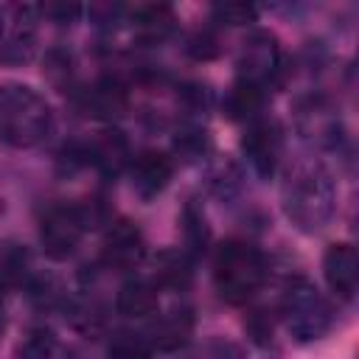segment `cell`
<instances>
[{
	"label": "cell",
	"instance_id": "cell-1",
	"mask_svg": "<svg viewBox=\"0 0 359 359\" xmlns=\"http://www.w3.org/2000/svg\"><path fill=\"white\" fill-rule=\"evenodd\" d=\"M280 208L294 230L314 236L337 210V182L328 165L317 157H300L283 171Z\"/></svg>",
	"mask_w": 359,
	"mask_h": 359
},
{
	"label": "cell",
	"instance_id": "cell-2",
	"mask_svg": "<svg viewBox=\"0 0 359 359\" xmlns=\"http://www.w3.org/2000/svg\"><path fill=\"white\" fill-rule=\"evenodd\" d=\"M210 275L219 300L247 306L269 280V261L250 238H224L210 250Z\"/></svg>",
	"mask_w": 359,
	"mask_h": 359
},
{
	"label": "cell",
	"instance_id": "cell-3",
	"mask_svg": "<svg viewBox=\"0 0 359 359\" xmlns=\"http://www.w3.org/2000/svg\"><path fill=\"white\" fill-rule=\"evenodd\" d=\"M56 129V112L45 93L22 81L0 84V143L11 149L42 146Z\"/></svg>",
	"mask_w": 359,
	"mask_h": 359
},
{
	"label": "cell",
	"instance_id": "cell-4",
	"mask_svg": "<svg viewBox=\"0 0 359 359\" xmlns=\"http://www.w3.org/2000/svg\"><path fill=\"white\" fill-rule=\"evenodd\" d=\"M278 317L294 342L309 345L323 339L334 328L337 309L309 278H294L280 292Z\"/></svg>",
	"mask_w": 359,
	"mask_h": 359
},
{
	"label": "cell",
	"instance_id": "cell-5",
	"mask_svg": "<svg viewBox=\"0 0 359 359\" xmlns=\"http://www.w3.org/2000/svg\"><path fill=\"white\" fill-rule=\"evenodd\" d=\"M233 67H236L238 81H247L269 93V87H275L283 73V48L275 31L252 25L236 50Z\"/></svg>",
	"mask_w": 359,
	"mask_h": 359
},
{
	"label": "cell",
	"instance_id": "cell-6",
	"mask_svg": "<svg viewBox=\"0 0 359 359\" xmlns=\"http://www.w3.org/2000/svg\"><path fill=\"white\" fill-rule=\"evenodd\" d=\"M87 222L79 208V202H53L42 210L36 224V241L45 258L50 261H67L76 255L81 238L87 236Z\"/></svg>",
	"mask_w": 359,
	"mask_h": 359
},
{
	"label": "cell",
	"instance_id": "cell-7",
	"mask_svg": "<svg viewBox=\"0 0 359 359\" xmlns=\"http://www.w3.org/2000/svg\"><path fill=\"white\" fill-rule=\"evenodd\" d=\"M241 157L258 180H272L283 160V126L272 115H261L241 132Z\"/></svg>",
	"mask_w": 359,
	"mask_h": 359
},
{
	"label": "cell",
	"instance_id": "cell-8",
	"mask_svg": "<svg viewBox=\"0 0 359 359\" xmlns=\"http://www.w3.org/2000/svg\"><path fill=\"white\" fill-rule=\"evenodd\" d=\"M70 98L81 115L95 121H115L129 109L132 87L121 73H104L90 84H79Z\"/></svg>",
	"mask_w": 359,
	"mask_h": 359
},
{
	"label": "cell",
	"instance_id": "cell-9",
	"mask_svg": "<svg viewBox=\"0 0 359 359\" xmlns=\"http://www.w3.org/2000/svg\"><path fill=\"white\" fill-rule=\"evenodd\" d=\"M294 126L300 137L317 149H337L342 140V121L331 98L309 93L294 104Z\"/></svg>",
	"mask_w": 359,
	"mask_h": 359
},
{
	"label": "cell",
	"instance_id": "cell-10",
	"mask_svg": "<svg viewBox=\"0 0 359 359\" xmlns=\"http://www.w3.org/2000/svg\"><path fill=\"white\" fill-rule=\"evenodd\" d=\"M146 258V236L132 219H112L104 227L98 264L109 272H132Z\"/></svg>",
	"mask_w": 359,
	"mask_h": 359
},
{
	"label": "cell",
	"instance_id": "cell-11",
	"mask_svg": "<svg viewBox=\"0 0 359 359\" xmlns=\"http://www.w3.org/2000/svg\"><path fill=\"white\" fill-rule=\"evenodd\" d=\"M174 157L163 149H140L137 154H132V163L126 168V177H129V185L135 191V196H140L143 202H151L157 199L171 177H174Z\"/></svg>",
	"mask_w": 359,
	"mask_h": 359
},
{
	"label": "cell",
	"instance_id": "cell-12",
	"mask_svg": "<svg viewBox=\"0 0 359 359\" xmlns=\"http://www.w3.org/2000/svg\"><path fill=\"white\" fill-rule=\"evenodd\" d=\"M84 149H87V163L107 182H115L121 174H126V168L132 163V154H135L129 137L115 126H107V129L95 132L90 140H84Z\"/></svg>",
	"mask_w": 359,
	"mask_h": 359
},
{
	"label": "cell",
	"instance_id": "cell-13",
	"mask_svg": "<svg viewBox=\"0 0 359 359\" xmlns=\"http://www.w3.org/2000/svg\"><path fill=\"white\" fill-rule=\"evenodd\" d=\"M194 328H196L194 309L180 303L171 306L168 311H157L143 331L157 353H180L185 345L194 342Z\"/></svg>",
	"mask_w": 359,
	"mask_h": 359
},
{
	"label": "cell",
	"instance_id": "cell-14",
	"mask_svg": "<svg viewBox=\"0 0 359 359\" xmlns=\"http://www.w3.org/2000/svg\"><path fill=\"white\" fill-rule=\"evenodd\" d=\"M323 278L334 297L353 303L359 292V255L351 241H334L323 252Z\"/></svg>",
	"mask_w": 359,
	"mask_h": 359
},
{
	"label": "cell",
	"instance_id": "cell-15",
	"mask_svg": "<svg viewBox=\"0 0 359 359\" xmlns=\"http://www.w3.org/2000/svg\"><path fill=\"white\" fill-rule=\"evenodd\" d=\"M126 25L135 34V42L151 48V45H163L165 39H171L180 28V20L174 14L171 6L163 3H146V6H132L126 14Z\"/></svg>",
	"mask_w": 359,
	"mask_h": 359
},
{
	"label": "cell",
	"instance_id": "cell-16",
	"mask_svg": "<svg viewBox=\"0 0 359 359\" xmlns=\"http://www.w3.org/2000/svg\"><path fill=\"white\" fill-rule=\"evenodd\" d=\"M160 292L182 294L194 286L196 278V261L182 247H163L151 258V275H149Z\"/></svg>",
	"mask_w": 359,
	"mask_h": 359
},
{
	"label": "cell",
	"instance_id": "cell-17",
	"mask_svg": "<svg viewBox=\"0 0 359 359\" xmlns=\"http://www.w3.org/2000/svg\"><path fill=\"white\" fill-rule=\"evenodd\" d=\"M115 311L126 320H151L160 311V289L146 278H129L115 294Z\"/></svg>",
	"mask_w": 359,
	"mask_h": 359
},
{
	"label": "cell",
	"instance_id": "cell-18",
	"mask_svg": "<svg viewBox=\"0 0 359 359\" xmlns=\"http://www.w3.org/2000/svg\"><path fill=\"white\" fill-rule=\"evenodd\" d=\"M180 230H182V250L194 261L210 255V250H213V230H210L205 205L196 196L185 199V205L180 210Z\"/></svg>",
	"mask_w": 359,
	"mask_h": 359
},
{
	"label": "cell",
	"instance_id": "cell-19",
	"mask_svg": "<svg viewBox=\"0 0 359 359\" xmlns=\"http://www.w3.org/2000/svg\"><path fill=\"white\" fill-rule=\"evenodd\" d=\"M264 107H266V90L252 87V84L238 81V79H233V84H230V87L224 90V95H222V112H224L230 121L241 123V126H247V123H252L255 118L266 115Z\"/></svg>",
	"mask_w": 359,
	"mask_h": 359
},
{
	"label": "cell",
	"instance_id": "cell-20",
	"mask_svg": "<svg viewBox=\"0 0 359 359\" xmlns=\"http://www.w3.org/2000/svg\"><path fill=\"white\" fill-rule=\"evenodd\" d=\"M168 154L174 157V163H202L213 154V140L199 121H182L171 137Z\"/></svg>",
	"mask_w": 359,
	"mask_h": 359
},
{
	"label": "cell",
	"instance_id": "cell-21",
	"mask_svg": "<svg viewBox=\"0 0 359 359\" xmlns=\"http://www.w3.org/2000/svg\"><path fill=\"white\" fill-rule=\"evenodd\" d=\"M42 79H45L53 90L73 95L76 87H79L73 50L65 48V45H50V48L45 50V56H42Z\"/></svg>",
	"mask_w": 359,
	"mask_h": 359
},
{
	"label": "cell",
	"instance_id": "cell-22",
	"mask_svg": "<svg viewBox=\"0 0 359 359\" xmlns=\"http://www.w3.org/2000/svg\"><path fill=\"white\" fill-rule=\"evenodd\" d=\"M31 278H34V269H31L28 250L20 244H6L0 250V300L3 294L22 292Z\"/></svg>",
	"mask_w": 359,
	"mask_h": 359
},
{
	"label": "cell",
	"instance_id": "cell-23",
	"mask_svg": "<svg viewBox=\"0 0 359 359\" xmlns=\"http://www.w3.org/2000/svg\"><path fill=\"white\" fill-rule=\"evenodd\" d=\"M157 351L143 328H112L107 334V359H154Z\"/></svg>",
	"mask_w": 359,
	"mask_h": 359
},
{
	"label": "cell",
	"instance_id": "cell-24",
	"mask_svg": "<svg viewBox=\"0 0 359 359\" xmlns=\"http://www.w3.org/2000/svg\"><path fill=\"white\" fill-rule=\"evenodd\" d=\"M17 359H59L62 342L53 328L48 325H31L22 339L17 342Z\"/></svg>",
	"mask_w": 359,
	"mask_h": 359
},
{
	"label": "cell",
	"instance_id": "cell-25",
	"mask_svg": "<svg viewBox=\"0 0 359 359\" xmlns=\"http://www.w3.org/2000/svg\"><path fill=\"white\" fill-rule=\"evenodd\" d=\"M208 191L219 199H233L241 191V168L233 160H213L208 165Z\"/></svg>",
	"mask_w": 359,
	"mask_h": 359
},
{
	"label": "cell",
	"instance_id": "cell-26",
	"mask_svg": "<svg viewBox=\"0 0 359 359\" xmlns=\"http://www.w3.org/2000/svg\"><path fill=\"white\" fill-rule=\"evenodd\" d=\"M177 359H244L241 348L224 337H205L199 342L185 345Z\"/></svg>",
	"mask_w": 359,
	"mask_h": 359
},
{
	"label": "cell",
	"instance_id": "cell-27",
	"mask_svg": "<svg viewBox=\"0 0 359 359\" xmlns=\"http://www.w3.org/2000/svg\"><path fill=\"white\" fill-rule=\"evenodd\" d=\"M213 101H216L213 90L202 81H185L177 87V104L185 109L188 121H196L199 115H205L213 107Z\"/></svg>",
	"mask_w": 359,
	"mask_h": 359
},
{
	"label": "cell",
	"instance_id": "cell-28",
	"mask_svg": "<svg viewBox=\"0 0 359 359\" xmlns=\"http://www.w3.org/2000/svg\"><path fill=\"white\" fill-rule=\"evenodd\" d=\"M210 22L216 28H238V25H255L258 22V8L250 3H219L210 8Z\"/></svg>",
	"mask_w": 359,
	"mask_h": 359
},
{
	"label": "cell",
	"instance_id": "cell-29",
	"mask_svg": "<svg viewBox=\"0 0 359 359\" xmlns=\"http://www.w3.org/2000/svg\"><path fill=\"white\" fill-rule=\"evenodd\" d=\"M185 53L194 59V62H210L222 53V39H219V31L216 25H205V28H196L194 34H188L185 39Z\"/></svg>",
	"mask_w": 359,
	"mask_h": 359
},
{
	"label": "cell",
	"instance_id": "cell-30",
	"mask_svg": "<svg viewBox=\"0 0 359 359\" xmlns=\"http://www.w3.org/2000/svg\"><path fill=\"white\" fill-rule=\"evenodd\" d=\"M244 331L252 339V345H258L261 351H275V320H272V311L250 309V314L244 317Z\"/></svg>",
	"mask_w": 359,
	"mask_h": 359
},
{
	"label": "cell",
	"instance_id": "cell-31",
	"mask_svg": "<svg viewBox=\"0 0 359 359\" xmlns=\"http://www.w3.org/2000/svg\"><path fill=\"white\" fill-rule=\"evenodd\" d=\"M39 14L56 25H73L84 14V8L81 6H45V8H39Z\"/></svg>",
	"mask_w": 359,
	"mask_h": 359
},
{
	"label": "cell",
	"instance_id": "cell-32",
	"mask_svg": "<svg viewBox=\"0 0 359 359\" xmlns=\"http://www.w3.org/2000/svg\"><path fill=\"white\" fill-rule=\"evenodd\" d=\"M3 328H6V311H3V303H0V334H3Z\"/></svg>",
	"mask_w": 359,
	"mask_h": 359
}]
</instances>
